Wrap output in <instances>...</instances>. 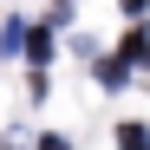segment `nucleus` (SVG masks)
I'll list each match as a JSON object with an SVG mask.
<instances>
[{
    "label": "nucleus",
    "mask_w": 150,
    "mask_h": 150,
    "mask_svg": "<svg viewBox=\"0 0 150 150\" xmlns=\"http://www.w3.org/2000/svg\"><path fill=\"white\" fill-rule=\"evenodd\" d=\"M117 150H150V131H144V124H124V131H117Z\"/></svg>",
    "instance_id": "f257e3e1"
},
{
    "label": "nucleus",
    "mask_w": 150,
    "mask_h": 150,
    "mask_svg": "<svg viewBox=\"0 0 150 150\" xmlns=\"http://www.w3.org/2000/svg\"><path fill=\"white\" fill-rule=\"evenodd\" d=\"M46 52H52V39H46V33H26V59H33V65H46Z\"/></svg>",
    "instance_id": "f03ea898"
}]
</instances>
